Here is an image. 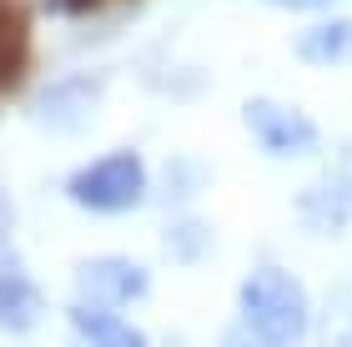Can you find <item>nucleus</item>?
I'll return each instance as SVG.
<instances>
[{
	"label": "nucleus",
	"mask_w": 352,
	"mask_h": 347,
	"mask_svg": "<svg viewBox=\"0 0 352 347\" xmlns=\"http://www.w3.org/2000/svg\"><path fill=\"white\" fill-rule=\"evenodd\" d=\"M347 197H352V177H347Z\"/></svg>",
	"instance_id": "nucleus-17"
},
{
	"label": "nucleus",
	"mask_w": 352,
	"mask_h": 347,
	"mask_svg": "<svg viewBox=\"0 0 352 347\" xmlns=\"http://www.w3.org/2000/svg\"><path fill=\"white\" fill-rule=\"evenodd\" d=\"M242 126H247L252 146L272 156V161H307V156L322 151V126L282 96H247Z\"/></svg>",
	"instance_id": "nucleus-3"
},
{
	"label": "nucleus",
	"mask_w": 352,
	"mask_h": 347,
	"mask_svg": "<svg viewBox=\"0 0 352 347\" xmlns=\"http://www.w3.org/2000/svg\"><path fill=\"white\" fill-rule=\"evenodd\" d=\"M322 347H352V277L332 292L322 317Z\"/></svg>",
	"instance_id": "nucleus-12"
},
{
	"label": "nucleus",
	"mask_w": 352,
	"mask_h": 347,
	"mask_svg": "<svg viewBox=\"0 0 352 347\" xmlns=\"http://www.w3.org/2000/svg\"><path fill=\"white\" fill-rule=\"evenodd\" d=\"M277 10H297V15H312V10H327L332 0H272Z\"/></svg>",
	"instance_id": "nucleus-15"
},
{
	"label": "nucleus",
	"mask_w": 352,
	"mask_h": 347,
	"mask_svg": "<svg viewBox=\"0 0 352 347\" xmlns=\"http://www.w3.org/2000/svg\"><path fill=\"white\" fill-rule=\"evenodd\" d=\"M76 302L101 307V312H131L136 302L151 297V267L136 262L131 251H96L76 262Z\"/></svg>",
	"instance_id": "nucleus-4"
},
{
	"label": "nucleus",
	"mask_w": 352,
	"mask_h": 347,
	"mask_svg": "<svg viewBox=\"0 0 352 347\" xmlns=\"http://www.w3.org/2000/svg\"><path fill=\"white\" fill-rule=\"evenodd\" d=\"M217 347H262V342H257V337H252V333H247V327H236V322H232V327H227V333H221V337H217Z\"/></svg>",
	"instance_id": "nucleus-14"
},
{
	"label": "nucleus",
	"mask_w": 352,
	"mask_h": 347,
	"mask_svg": "<svg viewBox=\"0 0 352 347\" xmlns=\"http://www.w3.org/2000/svg\"><path fill=\"white\" fill-rule=\"evenodd\" d=\"M162 251L176 267H206L217 257V227L201 212H176L162 227Z\"/></svg>",
	"instance_id": "nucleus-9"
},
{
	"label": "nucleus",
	"mask_w": 352,
	"mask_h": 347,
	"mask_svg": "<svg viewBox=\"0 0 352 347\" xmlns=\"http://www.w3.org/2000/svg\"><path fill=\"white\" fill-rule=\"evenodd\" d=\"M45 322V292L36 277H25L21 267L15 272H0V333L25 337Z\"/></svg>",
	"instance_id": "nucleus-8"
},
{
	"label": "nucleus",
	"mask_w": 352,
	"mask_h": 347,
	"mask_svg": "<svg viewBox=\"0 0 352 347\" xmlns=\"http://www.w3.org/2000/svg\"><path fill=\"white\" fill-rule=\"evenodd\" d=\"M60 192L91 216H126L151 197V171L141 161V151L121 146V151H101L86 166H76Z\"/></svg>",
	"instance_id": "nucleus-2"
},
{
	"label": "nucleus",
	"mask_w": 352,
	"mask_h": 347,
	"mask_svg": "<svg viewBox=\"0 0 352 347\" xmlns=\"http://www.w3.org/2000/svg\"><path fill=\"white\" fill-rule=\"evenodd\" d=\"M292 56L317 71L352 66V15H317L312 25H302L292 36Z\"/></svg>",
	"instance_id": "nucleus-6"
},
{
	"label": "nucleus",
	"mask_w": 352,
	"mask_h": 347,
	"mask_svg": "<svg viewBox=\"0 0 352 347\" xmlns=\"http://www.w3.org/2000/svg\"><path fill=\"white\" fill-rule=\"evenodd\" d=\"M297 222L317 232V236H342L352 227V197H347V177H322L297 192Z\"/></svg>",
	"instance_id": "nucleus-7"
},
{
	"label": "nucleus",
	"mask_w": 352,
	"mask_h": 347,
	"mask_svg": "<svg viewBox=\"0 0 352 347\" xmlns=\"http://www.w3.org/2000/svg\"><path fill=\"white\" fill-rule=\"evenodd\" d=\"M0 76H6V56H0Z\"/></svg>",
	"instance_id": "nucleus-16"
},
{
	"label": "nucleus",
	"mask_w": 352,
	"mask_h": 347,
	"mask_svg": "<svg viewBox=\"0 0 352 347\" xmlns=\"http://www.w3.org/2000/svg\"><path fill=\"white\" fill-rule=\"evenodd\" d=\"M206 171H212V166H206L201 156H171L166 171H162V177H166V181H162V197L171 201V207L186 212V201L212 186V177H206Z\"/></svg>",
	"instance_id": "nucleus-11"
},
{
	"label": "nucleus",
	"mask_w": 352,
	"mask_h": 347,
	"mask_svg": "<svg viewBox=\"0 0 352 347\" xmlns=\"http://www.w3.org/2000/svg\"><path fill=\"white\" fill-rule=\"evenodd\" d=\"M236 327H247L262 347H302L317 333L312 292L287 262H252L236 282Z\"/></svg>",
	"instance_id": "nucleus-1"
},
{
	"label": "nucleus",
	"mask_w": 352,
	"mask_h": 347,
	"mask_svg": "<svg viewBox=\"0 0 352 347\" xmlns=\"http://www.w3.org/2000/svg\"><path fill=\"white\" fill-rule=\"evenodd\" d=\"M0 272H15V207L0 192Z\"/></svg>",
	"instance_id": "nucleus-13"
},
{
	"label": "nucleus",
	"mask_w": 352,
	"mask_h": 347,
	"mask_svg": "<svg viewBox=\"0 0 352 347\" xmlns=\"http://www.w3.org/2000/svg\"><path fill=\"white\" fill-rule=\"evenodd\" d=\"M0 10H6V5H0Z\"/></svg>",
	"instance_id": "nucleus-19"
},
{
	"label": "nucleus",
	"mask_w": 352,
	"mask_h": 347,
	"mask_svg": "<svg viewBox=\"0 0 352 347\" xmlns=\"http://www.w3.org/2000/svg\"><path fill=\"white\" fill-rule=\"evenodd\" d=\"M96 111H101V76H60V81L41 86V96L30 101V116L56 136L86 131Z\"/></svg>",
	"instance_id": "nucleus-5"
},
{
	"label": "nucleus",
	"mask_w": 352,
	"mask_h": 347,
	"mask_svg": "<svg viewBox=\"0 0 352 347\" xmlns=\"http://www.w3.org/2000/svg\"><path fill=\"white\" fill-rule=\"evenodd\" d=\"M71 327H76V342H86V347H151V337L126 312H101V307L71 302Z\"/></svg>",
	"instance_id": "nucleus-10"
},
{
	"label": "nucleus",
	"mask_w": 352,
	"mask_h": 347,
	"mask_svg": "<svg viewBox=\"0 0 352 347\" xmlns=\"http://www.w3.org/2000/svg\"><path fill=\"white\" fill-rule=\"evenodd\" d=\"M71 347H86V342H71Z\"/></svg>",
	"instance_id": "nucleus-18"
}]
</instances>
